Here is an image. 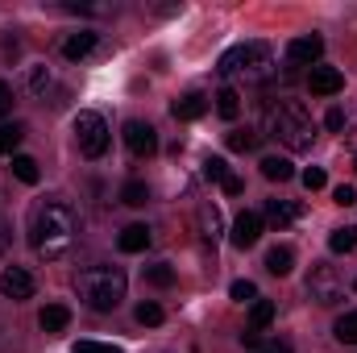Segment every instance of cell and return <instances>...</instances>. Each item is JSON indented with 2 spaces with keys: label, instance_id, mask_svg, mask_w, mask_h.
<instances>
[{
  "label": "cell",
  "instance_id": "obj_37",
  "mask_svg": "<svg viewBox=\"0 0 357 353\" xmlns=\"http://www.w3.org/2000/svg\"><path fill=\"white\" fill-rule=\"evenodd\" d=\"M241 345H245V350L254 353L258 345H262V333H258V329H245V333H241Z\"/></svg>",
  "mask_w": 357,
  "mask_h": 353
},
{
  "label": "cell",
  "instance_id": "obj_23",
  "mask_svg": "<svg viewBox=\"0 0 357 353\" xmlns=\"http://www.w3.org/2000/svg\"><path fill=\"white\" fill-rule=\"evenodd\" d=\"M150 200V187L146 183H137V179H129L125 187H121V204H129V208H142Z\"/></svg>",
  "mask_w": 357,
  "mask_h": 353
},
{
  "label": "cell",
  "instance_id": "obj_9",
  "mask_svg": "<svg viewBox=\"0 0 357 353\" xmlns=\"http://www.w3.org/2000/svg\"><path fill=\"white\" fill-rule=\"evenodd\" d=\"M125 146H129V154L150 158V154L158 150V133H154V125H146V121H129V125H125Z\"/></svg>",
  "mask_w": 357,
  "mask_h": 353
},
{
  "label": "cell",
  "instance_id": "obj_26",
  "mask_svg": "<svg viewBox=\"0 0 357 353\" xmlns=\"http://www.w3.org/2000/svg\"><path fill=\"white\" fill-rule=\"evenodd\" d=\"M333 333H337V341H341V345H357V312H345V316L337 320V329H333Z\"/></svg>",
  "mask_w": 357,
  "mask_h": 353
},
{
  "label": "cell",
  "instance_id": "obj_30",
  "mask_svg": "<svg viewBox=\"0 0 357 353\" xmlns=\"http://www.w3.org/2000/svg\"><path fill=\"white\" fill-rule=\"evenodd\" d=\"M229 295H233L237 303H254V299H258V287H254L250 278H237V283L229 287Z\"/></svg>",
  "mask_w": 357,
  "mask_h": 353
},
{
  "label": "cell",
  "instance_id": "obj_4",
  "mask_svg": "<svg viewBox=\"0 0 357 353\" xmlns=\"http://www.w3.org/2000/svg\"><path fill=\"white\" fill-rule=\"evenodd\" d=\"M270 71V46L266 42H241L233 50H225L220 59V75L233 80V75H245V80H262Z\"/></svg>",
  "mask_w": 357,
  "mask_h": 353
},
{
  "label": "cell",
  "instance_id": "obj_29",
  "mask_svg": "<svg viewBox=\"0 0 357 353\" xmlns=\"http://www.w3.org/2000/svg\"><path fill=\"white\" fill-rule=\"evenodd\" d=\"M133 316H137V324H146V329L162 324V308H158V303H150V299H146V303H137V312H133Z\"/></svg>",
  "mask_w": 357,
  "mask_h": 353
},
{
  "label": "cell",
  "instance_id": "obj_15",
  "mask_svg": "<svg viewBox=\"0 0 357 353\" xmlns=\"http://www.w3.org/2000/svg\"><path fill=\"white\" fill-rule=\"evenodd\" d=\"M38 324H42V333H63L71 324V308L67 303H46L42 316H38Z\"/></svg>",
  "mask_w": 357,
  "mask_h": 353
},
{
  "label": "cell",
  "instance_id": "obj_1",
  "mask_svg": "<svg viewBox=\"0 0 357 353\" xmlns=\"http://www.w3.org/2000/svg\"><path fill=\"white\" fill-rule=\"evenodd\" d=\"M75 241H79V212L67 200H59V195L42 200L33 208V216H29V246H33V254H42L46 262H54Z\"/></svg>",
  "mask_w": 357,
  "mask_h": 353
},
{
  "label": "cell",
  "instance_id": "obj_25",
  "mask_svg": "<svg viewBox=\"0 0 357 353\" xmlns=\"http://www.w3.org/2000/svg\"><path fill=\"white\" fill-rule=\"evenodd\" d=\"M270 320H274V303L270 299H254V308H250V329H266Z\"/></svg>",
  "mask_w": 357,
  "mask_h": 353
},
{
  "label": "cell",
  "instance_id": "obj_18",
  "mask_svg": "<svg viewBox=\"0 0 357 353\" xmlns=\"http://www.w3.org/2000/svg\"><path fill=\"white\" fill-rule=\"evenodd\" d=\"M266 270L278 274V278H287V274L295 270V250H291V246H274V250H266Z\"/></svg>",
  "mask_w": 357,
  "mask_h": 353
},
{
  "label": "cell",
  "instance_id": "obj_6",
  "mask_svg": "<svg viewBox=\"0 0 357 353\" xmlns=\"http://www.w3.org/2000/svg\"><path fill=\"white\" fill-rule=\"evenodd\" d=\"M307 295H312L320 308H337V303L345 299V283L337 278L333 266H312V274H307Z\"/></svg>",
  "mask_w": 357,
  "mask_h": 353
},
{
  "label": "cell",
  "instance_id": "obj_2",
  "mask_svg": "<svg viewBox=\"0 0 357 353\" xmlns=\"http://www.w3.org/2000/svg\"><path fill=\"white\" fill-rule=\"evenodd\" d=\"M125 287H129L125 270L121 266H108V262L88 266V270L75 274V291H79V299L88 303L91 312H112L125 299Z\"/></svg>",
  "mask_w": 357,
  "mask_h": 353
},
{
  "label": "cell",
  "instance_id": "obj_11",
  "mask_svg": "<svg viewBox=\"0 0 357 353\" xmlns=\"http://www.w3.org/2000/svg\"><path fill=\"white\" fill-rule=\"evenodd\" d=\"M307 88H312V96H337V91L345 88V75L337 71V67H312L307 71Z\"/></svg>",
  "mask_w": 357,
  "mask_h": 353
},
{
  "label": "cell",
  "instance_id": "obj_12",
  "mask_svg": "<svg viewBox=\"0 0 357 353\" xmlns=\"http://www.w3.org/2000/svg\"><path fill=\"white\" fill-rule=\"evenodd\" d=\"M262 220H266L270 229H278V233H282V229H291V225L299 220V204H287V200H266V216H262Z\"/></svg>",
  "mask_w": 357,
  "mask_h": 353
},
{
  "label": "cell",
  "instance_id": "obj_7",
  "mask_svg": "<svg viewBox=\"0 0 357 353\" xmlns=\"http://www.w3.org/2000/svg\"><path fill=\"white\" fill-rule=\"evenodd\" d=\"M33 291H38V283H33V274H29V270L8 266V270L0 274V295H4V299L21 303V299H33Z\"/></svg>",
  "mask_w": 357,
  "mask_h": 353
},
{
  "label": "cell",
  "instance_id": "obj_14",
  "mask_svg": "<svg viewBox=\"0 0 357 353\" xmlns=\"http://www.w3.org/2000/svg\"><path fill=\"white\" fill-rule=\"evenodd\" d=\"M220 233H225V220H220V208H216V204H204V208H199V237L216 246V241H220Z\"/></svg>",
  "mask_w": 357,
  "mask_h": 353
},
{
  "label": "cell",
  "instance_id": "obj_32",
  "mask_svg": "<svg viewBox=\"0 0 357 353\" xmlns=\"http://www.w3.org/2000/svg\"><path fill=\"white\" fill-rule=\"evenodd\" d=\"M324 183H328L324 167H307V171H303V187H307V191H320Z\"/></svg>",
  "mask_w": 357,
  "mask_h": 353
},
{
  "label": "cell",
  "instance_id": "obj_21",
  "mask_svg": "<svg viewBox=\"0 0 357 353\" xmlns=\"http://www.w3.org/2000/svg\"><path fill=\"white\" fill-rule=\"evenodd\" d=\"M216 112H220L225 121H237V117H241V96L233 88H220L216 91Z\"/></svg>",
  "mask_w": 357,
  "mask_h": 353
},
{
  "label": "cell",
  "instance_id": "obj_16",
  "mask_svg": "<svg viewBox=\"0 0 357 353\" xmlns=\"http://www.w3.org/2000/svg\"><path fill=\"white\" fill-rule=\"evenodd\" d=\"M116 246H121V254H142L150 246V229L146 225H129V229H121Z\"/></svg>",
  "mask_w": 357,
  "mask_h": 353
},
{
  "label": "cell",
  "instance_id": "obj_33",
  "mask_svg": "<svg viewBox=\"0 0 357 353\" xmlns=\"http://www.w3.org/2000/svg\"><path fill=\"white\" fill-rule=\"evenodd\" d=\"M46 84H50V71H46V67H29V91H33V96H42Z\"/></svg>",
  "mask_w": 357,
  "mask_h": 353
},
{
  "label": "cell",
  "instance_id": "obj_13",
  "mask_svg": "<svg viewBox=\"0 0 357 353\" xmlns=\"http://www.w3.org/2000/svg\"><path fill=\"white\" fill-rule=\"evenodd\" d=\"M175 112L178 121H199L204 112H208V96H199V91H187V96H178L175 100Z\"/></svg>",
  "mask_w": 357,
  "mask_h": 353
},
{
  "label": "cell",
  "instance_id": "obj_24",
  "mask_svg": "<svg viewBox=\"0 0 357 353\" xmlns=\"http://www.w3.org/2000/svg\"><path fill=\"white\" fill-rule=\"evenodd\" d=\"M13 175L21 179V183H29V187H33V183L42 179V171H38V163H33V158H25V154H17V158H13Z\"/></svg>",
  "mask_w": 357,
  "mask_h": 353
},
{
  "label": "cell",
  "instance_id": "obj_27",
  "mask_svg": "<svg viewBox=\"0 0 357 353\" xmlns=\"http://www.w3.org/2000/svg\"><path fill=\"white\" fill-rule=\"evenodd\" d=\"M199 175L208 179V183H225L233 171H229V163H225V158H204V171H199Z\"/></svg>",
  "mask_w": 357,
  "mask_h": 353
},
{
  "label": "cell",
  "instance_id": "obj_34",
  "mask_svg": "<svg viewBox=\"0 0 357 353\" xmlns=\"http://www.w3.org/2000/svg\"><path fill=\"white\" fill-rule=\"evenodd\" d=\"M71 353H121L116 345H104V341H75Z\"/></svg>",
  "mask_w": 357,
  "mask_h": 353
},
{
  "label": "cell",
  "instance_id": "obj_3",
  "mask_svg": "<svg viewBox=\"0 0 357 353\" xmlns=\"http://www.w3.org/2000/svg\"><path fill=\"white\" fill-rule=\"evenodd\" d=\"M270 129H274V137H278L287 150H295V154L312 150V142H316V121H312V112H307L299 100L274 104V108H270Z\"/></svg>",
  "mask_w": 357,
  "mask_h": 353
},
{
  "label": "cell",
  "instance_id": "obj_5",
  "mask_svg": "<svg viewBox=\"0 0 357 353\" xmlns=\"http://www.w3.org/2000/svg\"><path fill=\"white\" fill-rule=\"evenodd\" d=\"M75 142H79L84 158H104V150H108V125H104L100 112H79L75 117Z\"/></svg>",
  "mask_w": 357,
  "mask_h": 353
},
{
  "label": "cell",
  "instance_id": "obj_22",
  "mask_svg": "<svg viewBox=\"0 0 357 353\" xmlns=\"http://www.w3.org/2000/svg\"><path fill=\"white\" fill-rule=\"evenodd\" d=\"M328 250H333V254H349V250H357V225H349V229H333Z\"/></svg>",
  "mask_w": 357,
  "mask_h": 353
},
{
  "label": "cell",
  "instance_id": "obj_20",
  "mask_svg": "<svg viewBox=\"0 0 357 353\" xmlns=\"http://www.w3.org/2000/svg\"><path fill=\"white\" fill-rule=\"evenodd\" d=\"M262 175L270 183H287V179L295 175V167H291V158H278V154H266L262 158Z\"/></svg>",
  "mask_w": 357,
  "mask_h": 353
},
{
  "label": "cell",
  "instance_id": "obj_31",
  "mask_svg": "<svg viewBox=\"0 0 357 353\" xmlns=\"http://www.w3.org/2000/svg\"><path fill=\"white\" fill-rule=\"evenodd\" d=\"M258 146V133H229V150H237V154H245V150H254Z\"/></svg>",
  "mask_w": 357,
  "mask_h": 353
},
{
  "label": "cell",
  "instance_id": "obj_38",
  "mask_svg": "<svg viewBox=\"0 0 357 353\" xmlns=\"http://www.w3.org/2000/svg\"><path fill=\"white\" fill-rule=\"evenodd\" d=\"M8 112H13V88L0 84V117H8Z\"/></svg>",
  "mask_w": 357,
  "mask_h": 353
},
{
  "label": "cell",
  "instance_id": "obj_8",
  "mask_svg": "<svg viewBox=\"0 0 357 353\" xmlns=\"http://www.w3.org/2000/svg\"><path fill=\"white\" fill-rule=\"evenodd\" d=\"M320 54H324V38L320 33H303V38H295L287 46V63H295V67H316Z\"/></svg>",
  "mask_w": 357,
  "mask_h": 353
},
{
  "label": "cell",
  "instance_id": "obj_10",
  "mask_svg": "<svg viewBox=\"0 0 357 353\" xmlns=\"http://www.w3.org/2000/svg\"><path fill=\"white\" fill-rule=\"evenodd\" d=\"M262 216L258 212H241L237 220H233V233H229V241L237 246V250H250V246H258V237H262Z\"/></svg>",
  "mask_w": 357,
  "mask_h": 353
},
{
  "label": "cell",
  "instance_id": "obj_42",
  "mask_svg": "<svg viewBox=\"0 0 357 353\" xmlns=\"http://www.w3.org/2000/svg\"><path fill=\"white\" fill-rule=\"evenodd\" d=\"M354 291H357V278H354Z\"/></svg>",
  "mask_w": 357,
  "mask_h": 353
},
{
  "label": "cell",
  "instance_id": "obj_19",
  "mask_svg": "<svg viewBox=\"0 0 357 353\" xmlns=\"http://www.w3.org/2000/svg\"><path fill=\"white\" fill-rule=\"evenodd\" d=\"M21 142H25V125H21V121H13V125L4 121V125H0V154L17 158V146H21Z\"/></svg>",
  "mask_w": 357,
  "mask_h": 353
},
{
  "label": "cell",
  "instance_id": "obj_36",
  "mask_svg": "<svg viewBox=\"0 0 357 353\" xmlns=\"http://www.w3.org/2000/svg\"><path fill=\"white\" fill-rule=\"evenodd\" d=\"M254 353H295V350H291V341H262Z\"/></svg>",
  "mask_w": 357,
  "mask_h": 353
},
{
  "label": "cell",
  "instance_id": "obj_41",
  "mask_svg": "<svg viewBox=\"0 0 357 353\" xmlns=\"http://www.w3.org/2000/svg\"><path fill=\"white\" fill-rule=\"evenodd\" d=\"M354 163H357V137H354Z\"/></svg>",
  "mask_w": 357,
  "mask_h": 353
},
{
  "label": "cell",
  "instance_id": "obj_40",
  "mask_svg": "<svg viewBox=\"0 0 357 353\" xmlns=\"http://www.w3.org/2000/svg\"><path fill=\"white\" fill-rule=\"evenodd\" d=\"M220 187H225V195H241V191H245V183H241L237 175H229L225 183H220Z\"/></svg>",
  "mask_w": 357,
  "mask_h": 353
},
{
  "label": "cell",
  "instance_id": "obj_28",
  "mask_svg": "<svg viewBox=\"0 0 357 353\" xmlns=\"http://www.w3.org/2000/svg\"><path fill=\"white\" fill-rule=\"evenodd\" d=\"M146 283H150V287H171V283H175V270H171L167 262L146 266Z\"/></svg>",
  "mask_w": 357,
  "mask_h": 353
},
{
  "label": "cell",
  "instance_id": "obj_17",
  "mask_svg": "<svg viewBox=\"0 0 357 353\" xmlns=\"http://www.w3.org/2000/svg\"><path fill=\"white\" fill-rule=\"evenodd\" d=\"M96 42H100V33H91V29H79V33H71V38L63 42V54L75 63V59H84V54H91V50H96Z\"/></svg>",
  "mask_w": 357,
  "mask_h": 353
},
{
  "label": "cell",
  "instance_id": "obj_35",
  "mask_svg": "<svg viewBox=\"0 0 357 353\" xmlns=\"http://www.w3.org/2000/svg\"><path fill=\"white\" fill-rule=\"evenodd\" d=\"M333 200H337L341 208H349V204H357V191H354V187H349V183H341V187L333 191Z\"/></svg>",
  "mask_w": 357,
  "mask_h": 353
},
{
  "label": "cell",
  "instance_id": "obj_39",
  "mask_svg": "<svg viewBox=\"0 0 357 353\" xmlns=\"http://www.w3.org/2000/svg\"><path fill=\"white\" fill-rule=\"evenodd\" d=\"M324 125H328L333 133H337V129H345V112H341V108H333V112L324 117Z\"/></svg>",
  "mask_w": 357,
  "mask_h": 353
}]
</instances>
